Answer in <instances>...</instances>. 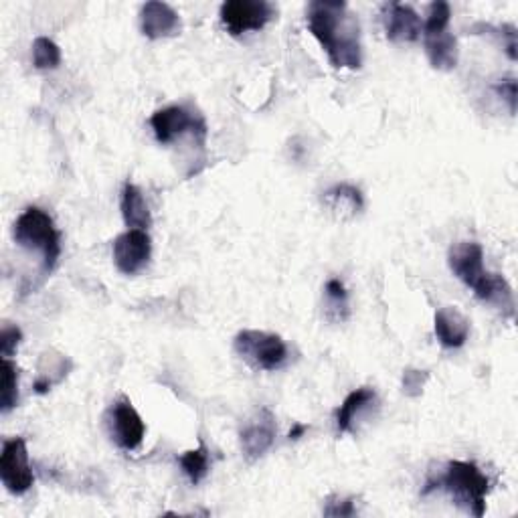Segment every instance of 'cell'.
Instances as JSON below:
<instances>
[{
  "label": "cell",
  "mask_w": 518,
  "mask_h": 518,
  "mask_svg": "<svg viewBox=\"0 0 518 518\" xmlns=\"http://www.w3.org/2000/svg\"><path fill=\"white\" fill-rule=\"evenodd\" d=\"M308 27L336 69H359L363 65L359 19L347 3L314 0L308 5Z\"/></svg>",
  "instance_id": "6da1fadb"
},
{
  "label": "cell",
  "mask_w": 518,
  "mask_h": 518,
  "mask_svg": "<svg viewBox=\"0 0 518 518\" xmlns=\"http://www.w3.org/2000/svg\"><path fill=\"white\" fill-rule=\"evenodd\" d=\"M448 264L454 276L464 282L468 288L474 290V294L500 308L508 316H514V296L508 282L498 276L484 270V251L480 243L476 241H460L450 249Z\"/></svg>",
  "instance_id": "7a4b0ae2"
},
{
  "label": "cell",
  "mask_w": 518,
  "mask_h": 518,
  "mask_svg": "<svg viewBox=\"0 0 518 518\" xmlns=\"http://www.w3.org/2000/svg\"><path fill=\"white\" fill-rule=\"evenodd\" d=\"M436 488H444L452 496L456 506L464 508L476 518L484 516L490 482L474 462H460V460L448 462L446 472L440 474L436 480L429 478L421 494L427 496Z\"/></svg>",
  "instance_id": "3957f363"
},
{
  "label": "cell",
  "mask_w": 518,
  "mask_h": 518,
  "mask_svg": "<svg viewBox=\"0 0 518 518\" xmlns=\"http://www.w3.org/2000/svg\"><path fill=\"white\" fill-rule=\"evenodd\" d=\"M13 237L21 247L41 253L45 276L55 270L61 255V235L49 213L39 207L25 209L23 215L15 221Z\"/></svg>",
  "instance_id": "277c9868"
},
{
  "label": "cell",
  "mask_w": 518,
  "mask_h": 518,
  "mask_svg": "<svg viewBox=\"0 0 518 518\" xmlns=\"http://www.w3.org/2000/svg\"><path fill=\"white\" fill-rule=\"evenodd\" d=\"M452 9L444 0H436L427 9V19L423 23V43L431 67L452 71L458 65V43L448 31Z\"/></svg>",
  "instance_id": "5b68a950"
},
{
  "label": "cell",
  "mask_w": 518,
  "mask_h": 518,
  "mask_svg": "<svg viewBox=\"0 0 518 518\" xmlns=\"http://www.w3.org/2000/svg\"><path fill=\"white\" fill-rule=\"evenodd\" d=\"M235 353L259 371H278L288 361L286 342L262 330H241L235 336Z\"/></svg>",
  "instance_id": "8992f818"
},
{
  "label": "cell",
  "mask_w": 518,
  "mask_h": 518,
  "mask_svg": "<svg viewBox=\"0 0 518 518\" xmlns=\"http://www.w3.org/2000/svg\"><path fill=\"white\" fill-rule=\"evenodd\" d=\"M219 17L225 29L233 37H239L249 31L264 29L276 17V9L266 0H229L221 7Z\"/></svg>",
  "instance_id": "52a82bcc"
},
{
  "label": "cell",
  "mask_w": 518,
  "mask_h": 518,
  "mask_svg": "<svg viewBox=\"0 0 518 518\" xmlns=\"http://www.w3.org/2000/svg\"><path fill=\"white\" fill-rule=\"evenodd\" d=\"M150 126L156 134V140L160 144H170L177 138L185 136L187 132H193L199 144L205 142L207 138V124L201 116H193L187 108L183 106H170L164 110H158L150 118Z\"/></svg>",
  "instance_id": "ba28073f"
},
{
  "label": "cell",
  "mask_w": 518,
  "mask_h": 518,
  "mask_svg": "<svg viewBox=\"0 0 518 518\" xmlns=\"http://www.w3.org/2000/svg\"><path fill=\"white\" fill-rule=\"evenodd\" d=\"M0 480L11 494H25L33 488L35 476L29 464V452L23 438L7 440L0 454Z\"/></svg>",
  "instance_id": "9c48e42d"
},
{
  "label": "cell",
  "mask_w": 518,
  "mask_h": 518,
  "mask_svg": "<svg viewBox=\"0 0 518 518\" xmlns=\"http://www.w3.org/2000/svg\"><path fill=\"white\" fill-rule=\"evenodd\" d=\"M276 417L268 407H259L241 427V450L249 462L262 458L276 440Z\"/></svg>",
  "instance_id": "30bf717a"
},
{
  "label": "cell",
  "mask_w": 518,
  "mask_h": 518,
  "mask_svg": "<svg viewBox=\"0 0 518 518\" xmlns=\"http://www.w3.org/2000/svg\"><path fill=\"white\" fill-rule=\"evenodd\" d=\"M150 255L152 241L146 231L128 229L114 241V264L126 276L142 272L150 262Z\"/></svg>",
  "instance_id": "8fae6325"
},
{
  "label": "cell",
  "mask_w": 518,
  "mask_h": 518,
  "mask_svg": "<svg viewBox=\"0 0 518 518\" xmlns=\"http://www.w3.org/2000/svg\"><path fill=\"white\" fill-rule=\"evenodd\" d=\"M112 438L118 448L132 452L136 450L144 440V421L134 409V405L128 399H120L112 407Z\"/></svg>",
  "instance_id": "7c38bea8"
},
{
  "label": "cell",
  "mask_w": 518,
  "mask_h": 518,
  "mask_svg": "<svg viewBox=\"0 0 518 518\" xmlns=\"http://www.w3.org/2000/svg\"><path fill=\"white\" fill-rule=\"evenodd\" d=\"M383 19H385V31L389 41L413 43L423 33V23L419 15L407 5H399V3L385 5Z\"/></svg>",
  "instance_id": "4fadbf2b"
},
{
  "label": "cell",
  "mask_w": 518,
  "mask_h": 518,
  "mask_svg": "<svg viewBox=\"0 0 518 518\" xmlns=\"http://www.w3.org/2000/svg\"><path fill=\"white\" fill-rule=\"evenodd\" d=\"M140 27L144 37L148 39H164V37H175L181 31V17L179 13L168 7L166 3H146L140 13Z\"/></svg>",
  "instance_id": "5bb4252c"
},
{
  "label": "cell",
  "mask_w": 518,
  "mask_h": 518,
  "mask_svg": "<svg viewBox=\"0 0 518 518\" xmlns=\"http://www.w3.org/2000/svg\"><path fill=\"white\" fill-rule=\"evenodd\" d=\"M436 336L446 349H460L468 340L470 334V320L456 308L446 306L436 312Z\"/></svg>",
  "instance_id": "9a60e30c"
},
{
  "label": "cell",
  "mask_w": 518,
  "mask_h": 518,
  "mask_svg": "<svg viewBox=\"0 0 518 518\" xmlns=\"http://www.w3.org/2000/svg\"><path fill=\"white\" fill-rule=\"evenodd\" d=\"M324 205L340 219H351L363 211L365 201L363 193L357 187L342 183L324 193Z\"/></svg>",
  "instance_id": "2e32d148"
},
{
  "label": "cell",
  "mask_w": 518,
  "mask_h": 518,
  "mask_svg": "<svg viewBox=\"0 0 518 518\" xmlns=\"http://www.w3.org/2000/svg\"><path fill=\"white\" fill-rule=\"evenodd\" d=\"M122 217L130 229L146 231L152 225V215L144 201V195L132 183H126L122 191Z\"/></svg>",
  "instance_id": "e0dca14e"
},
{
  "label": "cell",
  "mask_w": 518,
  "mask_h": 518,
  "mask_svg": "<svg viewBox=\"0 0 518 518\" xmlns=\"http://www.w3.org/2000/svg\"><path fill=\"white\" fill-rule=\"evenodd\" d=\"M375 401H377V393L371 387H361L344 399V403L340 405V409L336 413V427L340 434H344V431H351V425L357 419V415Z\"/></svg>",
  "instance_id": "ac0fdd59"
},
{
  "label": "cell",
  "mask_w": 518,
  "mask_h": 518,
  "mask_svg": "<svg viewBox=\"0 0 518 518\" xmlns=\"http://www.w3.org/2000/svg\"><path fill=\"white\" fill-rule=\"evenodd\" d=\"M324 296H326V314L330 320L334 322H344L349 318V294L347 288L340 280H328L326 288H324Z\"/></svg>",
  "instance_id": "d6986e66"
},
{
  "label": "cell",
  "mask_w": 518,
  "mask_h": 518,
  "mask_svg": "<svg viewBox=\"0 0 518 518\" xmlns=\"http://www.w3.org/2000/svg\"><path fill=\"white\" fill-rule=\"evenodd\" d=\"M0 409L9 413L19 405V369L11 359H3V385H0Z\"/></svg>",
  "instance_id": "ffe728a7"
},
{
  "label": "cell",
  "mask_w": 518,
  "mask_h": 518,
  "mask_svg": "<svg viewBox=\"0 0 518 518\" xmlns=\"http://www.w3.org/2000/svg\"><path fill=\"white\" fill-rule=\"evenodd\" d=\"M179 462H181L183 472L189 476V480L193 484H199L209 472V452H207L205 444H201L197 450L185 452Z\"/></svg>",
  "instance_id": "44dd1931"
},
{
  "label": "cell",
  "mask_w": 518,
  "mask_h": 518,
  "mask_svg": "<svg viewBox=\"0 0 518 518\" xmlns=\"http://www.w3.org/2000/svg\"><path fill=\"white\" fill-rule=\"evenodd\" d=\"M33 63L37 69H55L61 63V49L47 37H39L33 43Z\"/></svg>",
  "instance_id": "7402d4cb"
},
{
  "label": "cell",
  "mask_w": 518,
  "mask_h": 518,
  "mask_svg": "<svg viewBox=\"0 0 518 518\" xmlns=\"http://www.w3.org/2000/svg\"><path fill=\"white\" fill-rule=\"evenodd\" d=\"M21 340H23V332L19 326L15 324L3 326V332H0V353H3V359L13 357V353L19 349Z\"/></svg>",
  "instance_id": "603a6c76"
},
{
  "label": "cell",
  "mask_w": 518,
  "mask_h": 518,
  "mask_svg": "<svg viewBox=\"0 0 518 518\" xmlns=\"http://www.w3.org/2000/svg\"><path fill=\"white\" fill-rule=\"evenodd\" d=\"M429 379L427 371H417V369H405L403 371V393L407 397H419L423 393V387Z\"/></svg>",
  "instance_id": "cb8c5ba5"
},
{
  "label": "cell",
  "mask_w": 518,
  "mask_h": 518,
  "mask_svg": "<svg viewBox=\"0 0 518 518\" xmlns=\"http://www.w3.org/2000/svg\"><path fill=\"white\" fill-rule=\"evenodd\" d=\"M357 508H355V498H328L326 506H324V516H334V518H344V516H355Z\"/></svg>",
  "instance_id": "d4e9b609"
},
{
  "label": "cell",
  "mask_w": 518,
  "mask_h": 518,
  "mask_svg": "<svg viewBox=\"0 0 518 518\" xmlns=\"http://www.w3.org/2000/svg\"><path fill=\"white\" fill-rule=\"evenodd\" d=\"M494 92L508 102L510 112H516V81L514 79H504L502 83H496Z\"/></svg>",
  "instance_id": "484cf974"
},
{
  "label": "cell",
  "mask_w": 518,
  "mask_h": 518,
  "mask_svg": "<svg viewBox=\"0 0 518 518\" xmlns=\"http://www.w3.org/2000/svg\"><path fill=\"white\" fill-rule=\"evenodd\" d=\"M306 425H302V423H296L294 427H292V431H290V440H298V438H302L304 434H306Z\"/></svg>",
  "instance_id": "4316f807"
}]
</instances>
